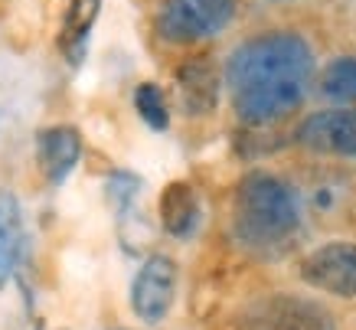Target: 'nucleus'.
<instances>
[{
    "label": "nucleus",
    "mask_w": 356,
    "mask_h": 330,
    "mask_svg": "<svg viewBox=\"0 0 356 330\" xmlns=\"http://www.w3.org/2000/svg\"><path fill=\"white\" fill-rule=\"evenodd\" d=\"M314 75V53L298 33H261L226 59L232 108L248 128H271L301 108Z\"/></svg>",
    "instance_id": "f257e3e1"
},
{
    "label": "nucleus",
    "mask_w": 356,
    "mask_h": 330,
    "mask_svg": "<svg viewBox=\"0 0 356 330\" xmlns=\"http://www.w3.org/2000/svg\"><path fill=\"white\" fill-rule=\"evenodd\" d=\"M301 229V200L288 180L255 171L242 177L232 193V235L259 258L288 252Z\"/></svg>",
    "instance_id": "f03ea898"
},
{
    "label": "nucleus",
    "mask_w": 356,
    "mask_h": 330,
    "mask_svg": "<svg viewBox=\"0 0 356 330\" xmlns=\"http://www.w3.org/2000/svg\"><path fill=\"white\" fill-rule=\"evenodd\" d=\"M236 20V0H163L157 10L161 40L177 46L213 40Z\"/></svg>",
    "instance_id": "7ed1b4c3"
},
{
    "label": "nucleus",
    "mask_w": 356,
    "mask_h": 330,
    "mask_svg": "<svg viewBox=\"0 0 356 330\" xmlns=\"http://www.w3.org/2000/svg\"><path fill=\"white\" fill-rule=\"evenodd\" d=\"M238 330H337V324L317 301L298 294H271L255 301L238 317Z\"/></svg>",
    "instance_id": "20e7f679"
},
{
    "label": "nucleus",
    "mask_w": 356,
    "mask_h": 330,
    "mask_svg": "<svg viewBox=\"0 0 356 330\" xmlns=\"http://www.w3.org/2000/svg\"><path fill=\"white\" fill-rule=\"evenodd\" d=\"M177 281H180V272H177V262L170 256L144 258V265L138 268V275L131 281V311H134V317L151 324V327L167 320L173 298H177Z\"/></svg>",
    "instance_id": "39448f33"
},
{
    "label": "nucleus",
    "mask_w": 356,
    "mask_h": 330,
    "mask_svg": "<svg viewBox=\"0 0 356 330\" xmlns=\"http://www.w3.org/2000/svg\"><path fill=\"white\" fill-rule=\"evenodd\" d=\"M294 141L321 157H356V108L340 105L304 118Z\"/></svg>",
    "instance_id": "423d86ee"
},
{
    "label": "nucleus",
    "mask_w": 356,
    "mask_h": 330,
    "mask_svg": "<svg viewBox=\"0 0 356 330\" xmlns=\"http://www.w3.org/2000/svg\"><path fill=\"white\" fill-rule=\"evenodd\" d=\"M301 278L334 298H356V242H327L301 262Z\"/></svg>",
    "instance_id": "0eeeda50"
},
{
    "label": "nucleus",
    "mask_w": 356,
    "mask_h": 330,
    "mask_svg": "<svg viewBox=\"0 0 356 330\" xmlns=\"http://www.w3.org/2000/svg\"><path fill=\"white\" fill-rule=\"evenodd\" d=\"M36 160L40 171L53 187L76 171V164L82 160V134L72 125H49L36 134Z\"/></svg>",
    "instance_id": "6e6552de"
},
{
    "label": "nucleus",
    "mask_w": 356,
    "mask_h": 330,
    "mask_svg": "<svg viewBox=\"0 0 356 330\" xmlns=\"http://www.w3.org/2000/svg\"><path fill=\"white\" fill-rule=\"evenodd\" d=\"M177 92L186 115H209L219 102V69L213 59L196 56L177 69Z\"/></svg>",
    "instance_id": "1a4fd4ad"
},
{
    "label": "nucleus",
    "mask_w": 356,
    "mask_h": 330,
    "mask_svg": "<svg viewBox=\"0 0 356 330\" xmlns=\"http://www.w3.org/2000/svg\"><path fill=\"white\" fill-rule=\"evenodd\" d=\"M23 256H26V223L20 196L13 190H0V291L10 285Z\"/></svg>",
    "instance_id": "9d476101"
},
{
    "label": "nucleus",
    "mask_w": 356,
    "mask_h": 330,
    "mask_svg": "<svg viewBox=\"0 0 356 330\" xmlns=\"http://www.w3.org/2000/svg\"><path fill=\"white\" fill-rule=\"evenodd\" d=\"M98 10H102V0H69V7L63 13V23L56 33V49L63 53V59L72 69L86 63L88 36L95 30Z\"/></svg>",
    "instance_id": "9b49d317"
},
{
    "label": "nucleus",
    "mask_w": 356,
    "mask_h": 330,
    "mask_svg": "<svg viewBox=\"0 0 356 330\" xmlns=\"http://www.w3.org/2000/svg\"><path fill=\"white\" fill-rule=\"evenodd\" d=\"M203 223L200 196L186 180H173L161 193V226L173 239H193Z\"/></svg>",
    "instance_id": "f8f14e48"
},
{
    "label": "nucleus",
    "mask_w": 356,
    "mask_h": 330,
    "mask_svg": "<svg viewBox=\"0 0 356 330\" xmlns=\"http://www.w3.org/2000/svg\"><path fill=\"white\" fill-rule=\"evenodd\" d=\"M321 95L337 105H353L356 102V56H340L321 75Z\"/></svg>",
    "instance_id": "ddd939ff"
},
{
    "label": "nucleus",
    "mask_w": 356,
    "mask_h": 330,
    "mask_svg": "<svg viewBox=\"0 0 356 330\" xmlns=\"http://www.w3.org/2000/svg\"><path fill=\"white\" fill-rule=\"evenodd\" d=\"M134 111L151 131H167L170 128V108H167V95L157 82H140L134 88Z\"/></svg>",
    "instance_id": "4468645a"
},
{
    "label": "nucleus",
    "mask_w": 356,
    "mask_h": 330,
    "mask_svg": "<svg viewBox=\"0 0 356 330\" xmlns=\"http://www.w3.org/2000/svg\"><path fill=\"white\" fill-rule=\"evenodd\" d=\"M140 190V177L138 173H128V171H118L111 173L108 183H105V193H108V203L118 210V213H124L131 203H134V196H138Z\"/></svg>",
    "instance_id": "2eb2a0df"
}]
</instances>
